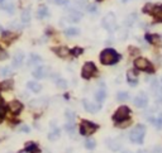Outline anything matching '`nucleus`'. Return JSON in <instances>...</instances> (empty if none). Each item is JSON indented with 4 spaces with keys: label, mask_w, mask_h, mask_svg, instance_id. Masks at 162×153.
<instances>
[{
    "label": "nucleus",
    "mask_w": 162,
    "mask_h": 153,
    "mask_svg": "<svg viewBox=\"0 0 162 153\" xmlns=\"http://www.w3.org/2000/svg\"><path fill=\"white\" fill-rule=\"evenodd\" d=\"M20 130H22V132H26V133H28V132H29V128H28L27 125H23V127L20 128Z\"/></svg>",
    "instance_id": "42"
},
{
    "label": "nucleus",
    "mask_w": 162,
    "mask_h": 153,
    "mask_svg": "<svg viewBox=\"0 0 162 153\" xmlns=\"http://www.w3.org/2000/svg\"><path fill=\"white\" fill-rule=\"evenodd\" d=\"M57 86H58V89H66L67 87V82L63 78H60L57 81Z\"/></svg>",
    "instance_id": "34"
},
{
    "label": "nucleus",
    "mask_w": 162,
    "mask_h": 153,
    "mask_svg": "<svg viewBox=\"0 0 162 153\" xmlns=\"http://www.w3.org/2000/svg\"><path fill=\"white\" fill-rule=\"evenodd\" d=\"M48 75H49V67H47V66H38L33 71V76L36 78H45Z\"/></svg>",
    "instance_id": "11"
},
{
    "label": "nucleus",
    "mask_w": 162,
    "mask_h": 153,
    "mask_svg": "<svg viewBox=\"0 0 162 153\" xmlns=\"http://www.w3.org/2000/svg\"><path fill=\"white\" fill-rule=\"evenodd\" d=\"M27 87H28L30 91H33V93H39V91L42 90L41 84H38L37 81H29V82L27 84Z\"/></svg>",
    "instance_id": "18"
},
{
    "label": "nucleus",
    "mask_w": 162,
    "mask_h": 153,
    "mask_svg": "<svg viewBox=\"0 0 162 153\" xmlns=\"http://www.w3.org/2000/svg\"><path fill=\"white\" fill-rule=\"evenodd\" d=\"M84 52V49L82 48H80V47H75L73 49H71V55L72 56H75V57H77L79 55H81Z\"/></svg>",
    "instance_id": "32"
},
{
    "label": "nucleus",
    "mask_w": 162,
    "mask_h": 153,
    "mask_svg": "<svg viewBox=\"0 0 162 153\" xmlns=\"http://www.w3.org/2000/svg\"><path fill=\"white\" fill-rule=\"evenodd\" d=\"M85 147H86V149H94V148L96 147V142H95V139H93V138L86 139V142H85Z\"/></svg>",
    "instance_id": "26"
},
{
    "label": "nucleus",
    "mask_w": 162,
    "mask_h": 153,
    "mask_svg": "<svg viewBox=\"0 0 162 153\" xmlns=\"http://www.w3.org/2000/svg\"><path fill=\"white\" fill-rule=\"evenodd\" d=\"M155 152H156V153H160V152H161V151H160V147H156V148H155Z\"/></svg>",
    "instance_id": "44"
},
{
    "label": "nucleus",
    "mask_w": 162,
    "mask_h": 153,
    "mask_svg": "<svg viewBox=\"0 0 162 153\" xmlns=\"http://www.w3.org/2000/svg\"><path fill=\"white\" fill-rule=\"evenodd\" d=\"M65 128H66V130L69 132V133H73V130H75V124H73V121H69V123L65 125Z\"/></svg>",
    "instance_id": "33"
},
{
    "label": "nucleus",
    "mask_w": 162,
    "mask_h": 153,
    "mask_svg": "<svg viewBox=\"0 0 162 153\" xmlns=\"http://www.w3.org/2000/svg\"><path fill=\"white\" fill-rule=\"evenodd\" d=\"M37 15H38V18H45V17H47L48 15V9L46 6H41L38 9V12H37Z\"/></svg>",
    "instance_id": "27"
},
{
    "label": "nucleus",
    "mask_w": 162,
    "mask_h": 153,
    "mask_svg": "<svg viewBox=\"0 0 162 153\" xmlns=\"http://www.w3.org/2000/svg\"><path fill=\"white\" fill-rule=\"evenodd\" d=\"M100 62L103 65H114L121 59V55L113 48H106L100 53Z\"/></svg>",
    "instance_id": "1"
},
{
    "label": "nucleus",
    "mask_w": 162,
    "mask_h": 153,
    "mask_svg": "<svg viewBox=\"0 0 162 153\" xmlns=\"http://www.w3.org/2000/svg\"><path fill=\"white\" fill-rule=\"evenodd\" d=\"M133 104L139 108V109H143L148 105V96L144 93H139L134 99H133Z\"/></svg>",
    "instance_id": "9"
},
{
    "label": "nucleus",
    "mask_w": 162,
    "mask_h": 153,
    "mask_svg": "<svg viewBox=\"0 0 162 153\" xmlns=\"http://www.w3.org/2000/svg\"><path fill=\"white\" fill-rule=\"evenodd\" d=\"M129 99V94L127 91H119V93L117 94V100L118 101H125Z\"/></svg>",
    "instance_id": "25"
},
{
    "label": "nucleus",
    "mask_w": 162,
    "mask_h": 153,
    "mask_svg": "<svg viewBox=\"0 0 162 153\" xmlns=\"http://www.w3.org/2000/svg\"><path fill=\"white\" fill-rule=\"evenodd\" d=\"M129 115H131V110H129L128 106H121L118 108L117 111L113 115V120L115 123H122V121H125L129 119Z\"/></svg>",
    "instance_id": "4"
},
{
    "label": "nucleus",
    "mask_w": 162,
    "mask_h": 153,
    "mask_svg": "<svg viewBox=\"0 0 162 153\" xmlns=\"http://www.w3.org/2000/svg\"><path fill=\"white\" fill-rule=\"evenodd\" d=\"M96 74H98V68H96V66L93 62H86L82 66V70H81V76H82V78L89 80L93 76H95Z\"/></svg>",
    "instance_id": "6"
},
{
    "label": "nucleus",
    "mask_w": 162,
    "mask_h": 153,
    "mask_svg": "<svg viewBox=\"0 0 162 153\" xmlns=\"http://www.w3.org/2000/svg\"><path fill=\"white\" fill-rule=\"evenodd\" d=\"M6 58H8V53L5 52V51H3L2 47H0V59L3 61V59H6Z\"/></svg>",
    "instance_id": "38"
},
{
    "label": "nucleus",
    "mask_w": 162,
    "mask_h": 153,
    "mask_svg": "<svg viewBox=\"0 0 162 153\" xmlns=\"http://www.w3.org/2000/svg\"><path fill=\"white\" fill-rule=\"evenodd\" d=\"M13 85H14V82H13V80H5V81H3L2 84H0V90H10V89H13Z\"/></svg>",
    "instance_id": "23"
},
{
    "label": "nucleus",
    "mask_w": 162,
    "mask_h": 153,
    "mask_svg": "<svg viewBox=\"0 0 162 153\" xmlns=\"http://www.w3.org/2000/svg\"><path fill=\"white\" fill-rule=\"evenodd\" d=\"M58 137H60V130H58V129H55V130H53L52 133H49V136H48V138H49L51 140H56Z\"/></svg>",
    "instance_id": "31"
},
{
    "label": "nucleus",
    "mask_w": 162,
    "mask_h": 153,
    "mask_svg": "<svg viewBox=\"0 0 162 153\" xmlns=\"http://www.w3.org/2000/svg\"><path fill=\"white\" fill-rule=\"evenodd\" d=\"M9 109H10V111H12V113H14V114H19L20 111H22V109H23V105H22L20 101H18V100H13V101H10Z\"/></svg>",
    "instance_id": "16"
},
{
    "label": "nucleus",
    "mask_w": 162,
    "mask_h": 153,
    "mask_svg": "<svg viewBox=\"0 0 162 153\" xmlns=\"http://www.w3.org/2000/svg\"><path fill=\"white\" fill-rule=\"evenodd\" d=\"M2 37H3V40H4L5 43H8V44H9V43H12L13 40L17 38V36H15L13 32H4Z\"/></svg>",
    "instance_id": "19"
},
{
    "label": "nucleus",
    "mask_w": 162,
    "mask_h": 153,
    "mask_svg": "<svg viewBox=\"0 0 162 153\" xmlns=\"http://www.w3.org/2000/svg\"><path fill=\"white\" fill-rule=\"evenodd\" d=\"M2 121H3V118H2V117H0V123H2Z\"/></svg>",
    "instance_id": "46"
},
{
    "label": "nucleus",
    "mask_w": 162,
    "mask_h": 153,
    "mask_svg": "<svg viewBox=\"0 0 162 153\" xmlns=\"http://www.w3.org/2000/svg\"><path fill=\"white\" fill-rule=\"evenodd\" d=\"M12 75V70H10V67H2L0 68V76L2 77H8Z\"/></svg>",
    "instance_id": "28"
},
{
    "label": "nucleus",
    "mask_w": 162,
    "mask_h": 153,
    "mask_svg": "<svg viewBox=\"0 0 162 153\" xmlns=\"http://www.w3.org/2000/svg\"><path fill=\"white\" fill-rule=\"evenodd\" d=\"M129 53H131V55H137L138 49H134V47H129Z\"/></svg>",
    "instance_id": "41"
},
{
    "label": "nucleus",
    "mask_w": 162,
    "mask_h": 153,
    "mask_svg": "<svg viewBox=\"0 0 162 153\" xmlns=\"http://www.w3.org/2000/svg\"><path fill=\"white\" fill-rule=\"evenodd\" d=\"M129 124H131V120H125V121H122V123H117V125L118 127H121V128H125V127H128Z\"/></svg>",
    "instance_id": "37"
},
{
    "label": "nucleus",
    "mask_w": 162,
    "mask_h": 153,
    "mask_svg": "<svg viewBox=\"0 0 162 153\" xmlns=\"http://www.w3.org/2000/svg\"><path fill=\"white\" fill-rule=\"evenodd\" d=\"M0 104H2V98H0Z\"/></svg>",
    "instance_id": "48"
},
{
    "label": "nucleus",
    "mask_w": 162,
    "mask_h": 153,
    "mask_svg": "<svg viewBox=\"0 0 162 153\" xmlns=\"http://www.w3.org/2000/svg\"><path fill=\"white\" fill-rule=\"evenodd\" d=\"M52 51L55 52L58 57L61 58H65V57H69L71 55V51L67 48V47H55V48H52Z\"/></svg>",
    "instance_id": "12"
},
{
    "label": "nucleus",
    "mask_w": 162,
    "mask_h": 153,
    "mask_svg": "<svg viewBox=\"0 0 162 153\" xmlns=\"http://www.w3.org/2000/svg\"><path fill=\"white\" fill-rule=\"evenodd\" d=\"M30 57H32V59H30V63H37V62H41V57L38 56V55H30Z\"/></svg>",
    "instance_id": "36"
},
{
    "label": "nucleus",
    "mask_w": 162,
    "mask_h": 153,
    "mask_svg": "<svg viewBox=\"0 0 162 153\" xmlns=\"http://www.w3.org/2000/svg\"><path fill=\"white\" fill-rule=\"evenodd\" d=\"M161 84H162V77H161Z\"/></svg>",
    "instance_id": "50"
},
{
    "label": "nucleus",
    "mask_w": 162,
    "mask_h": 153,
    "mask_svg": "<svg viewBox=\"0 0 162 153\" xmlns=\"http://www.w3.org/2000/svg\"><path fill=\"white\" fill-rule=\"evenodd\" d=\"M65 34L67 37H73V36H79L80 34V29L77 27H69L65 30Z\"/></svg>",
    "instance_id": "21"
},
{
    "label": "nucleus",
    "mask_w": 162,
    "mask_h": 153,
    "mask_svg": "<svg viewBox=\"0 0 162 153\" xmlns=\"http://www.w3.org/2000/svg\"><path fill=\"white\" fill-rule=\"evenodd\" d=\"M57 5H67L69 4V0H53Z\"/></svg>",
    "instance_id": "40"
},
{
    "label": "nucleus",
    "mask_w": 162,
    "mask_h": 153,
    "mask_svg": "<svg viewBox=\"0 0 162 153\" xmlns=\"http://www.w3.org/2000/svg\"><path fill=\"white\" fill-rule=\"evenodd\" d=\"M95 8H96L95 5H91V6H89V10H90V12H95V10H96Z\"/></svg>",
    "instance_id": "43"
},
{
    "label": "nucleus",
    "mask_w": 162,
    "mask_h": 153,
    "mask_svg": "<svg viewBox=\"0 0 162 153\" xmlns=\"http://www.w3.org/2000/svg\"><path fill=\"white\" fill-rule=\"evenodd\" d=\"M101 24H103V27L108 30V32H112V30H114L115 27H117V19H115V15H114L113 13H108V14L103 18Z\"/></svg>",
    "instance_id": "7"
},
{
    "label": "nucleus",
    "mask_w": 162,
    "mask_h": 153,
    "mask_svg": "<svg viewBox=\"0 0 162 153\" xmlns=\"http://www.w3.org/2000/svg\"><path fill=\"white\" fill-rule=\"evenodd\" d=\"M38 147L36 143H27L26 144V152H37Z\"/></svg>",
    "instance_id": "30"
},
{
    "label": "nucleus",
    "mask_w": 162,
    "mask_h": 153,
    "mask_svg": "<svg viewBox=\"0 0 162 153\" xmlns=\"http://www.w3.org/2000/svg\"><path fill=\"white\" fill-rule=\"evenodd\" d=\"M127 78H128V84L129 86H137L138 85V77H137V74H136V71L134 70H131V71H128L127 72Z\"/></svg>",
    "instance_id": "13"
},
{
    "label": "nucleus",
    "mask_w": 162,
    "mask_h": 153,
    "mask_svg": "<svg viewBox=\"0 0 162 153\" xmlns=\"http://www.w3.org/2000/svg\"><path fill=\"white\" fill-rule=\"evenodd\" d=\"M146 40L153 46H161V43H162V38L158 34H149L148 33V34H146Z\"/></svg>",
    "instance_id": "14"
},
{
    "label": "nucleus",
    "mask_w": 162,
    "mask_h": 153,
    "mask_svg": "<svg viewBox=\"0 0 162 153\" xmlns=\"http://www.w3.org/2000/svg\"><path fill=\"white\" fill-rule=\"evenodd\" d=\"M3 2H4V0H0V3H3Z\"/></svg>",
    "instance_id": "49"
},
{
    "label": "nucleus",
    "mask_w": 162,
    "mask_h": 153,
    "mask_svg": "<svg viewBox=\"0 0 162 153\" xmlns=\"http://www.w3.org/2000/svg\"><path fill=\"white\" fill-rule=\"evenodd\" d=\"M82 104H84V108H85V110L88 111V113H98L99 109L101 108L100 104L91 103V101H89L88 99H84L82 100Z\"/></svg>",
    "instance_id": "10"
},
{
    "label": "nucleus",
    "mask_w": 162,
    "mask_h": 153,
    "mask_svg": "<svg viewBox=\"0 0 162 153\" xmlns=\"http://www.w3.org/2000/svg\"><path fill=\"white\" fill-rule=\"evenodd\" d=\"M5 113H6V108H5V105H3V104H0V117H4L5 115Z\"/></svg>",
    "instance_id": "39"
},
{
    "label": "nucleus",
    "mask_w": 162,
    "mask_h": 153,
    "mask_svg": "<svg viewBox=\"0 0 162 153\" xmlns=\"http://www.w3.org/2000/svg\"><path fill=\"white\" fill-rule=\"evenodd\" d=\"M66 118H67L69 121H73V119H75V113H73V111H71V110H66Z\"/></svg>",
    "instance_id": "35"
},
{
    "label": "nucleus",
    "mask_w": 162,
    "mask_h": 153,
    "mask_svg": "<svg viewBox=\"0 0 162 153\" xmlns=\"http://www.w3.org/2000/svg\"><path fill=\"white\" fill-rule=\"evenodd\" d=\"M124 2H127V0H124Z\"/></svg>",
    "instance_id": "51"
},
{
    "label": "nucleus",
    "mask_w": 162,
    "mask_h": 153,
    "mask_svg": "<svg viewBox=\"0 0 162 153\" xmlns=\"http://www.w3.org/2000/svg\"><path fill=\"white\" fill-rule=\"evenodd\" d=\"M123 153H132L131 151H123Z\"/></svg>",
    "instance_id": "45"
},
{
    "label": "nucleus",
    "mask_w": 162,
    "mask_h": 153,
    "mask_svg": "<svg viewBox=\"0 0 162 153\" xmlns=\"http://www.w3.org/2000/svg\"><path fill=\"white\" fill-rule=\"evenodd\" d=\"M134 67L139 71H144V72H148V74H152L155 68H153V65L149 62V61L144 57H138L134 59Z\"/></svg>",
    "instance_id": "3"
},
{
    "label": "nucleus",
    "mask_w": 162,
    "mask_h": 153,
    "mask_svg": "<svg viewBox=\"0 0 162 153\" xmlns=\"http://www.w3.org/2000/svg\"><path fill=\"white\" fill-rule=\"evenodd\" d=\"M81 18H82L81 13L75 12V10H71V13L69 15V20H71V22H80Z\"/></svg>",
    "instance_id": "22"
},
{
    "label": "nucleus",
    "mask_w": 162,
    "mask_h": 153,
    "mask_svg": "<svg viewBox=\"0 0 162 153\" xmlns=\"http://www.w3.org/2000/svg\"><path fill=\"white\" fill-rule=\"evenodd\" d=\"M106 99V90L104 87H100L98 89V91L95 93V100L98 104H101L103 101Z\"/></svg>",
    "instance_id": "17"
},
{
    "label": "nucleus",
    "mask_w": 162,
    "mask_h": 153,
    "mask_svg": "<svg viewBox=\"0 0 162 153\" xmlns=\"http://www.w3.org/2000/svg\"><path fill=\"white\" fill-rule=\"evenodd\" d=\"M106 144H108V147H109L112 151H119L121 149L119 142L115 140V139H108L106 140Z\"/></svg>",
    "instance_id": "20"
},
{
    "label": "nucleus",
    "mask_w": 162,
    "mask_h": 153,
    "mask_svg": "<svg viewBox=\"0 0 162 153\" xmlns=\"http://www.w3.org/2000/svg\"><path fill=\"white\" fill-rule=\"evenodd\" d=\"M98 125L95 123H91L89 120H82L80 124V133L81 136H91L93 133H95L98 130Z\"/></svg>",
    "instance_id": "5"
},
{
    "label": "nucleus",
    "mask_w": 162,
    "mask_h": 153,
    "mask_svg": "<svg viewBox=\"0 0 162 153\" xmlns=\"http://www.w3.org/2000/svg\"><path fill=\"white\" fill-rule=\"evenodd\" d=\"M30 20V10H24L23 13H22V22L23 23H28Z\"/></svg>",
    "instance_id": "29"
},
{
    "label": "nucleus",
    "mask_w": 162,
    "mask_h": 153,
    "mask_svg": "<svg viewBox=\"0 0 162 153\" xmlns=\"http://www.w3.org/2000/svg\"><path fill=\"white\" fill-rule=\"evenodd\" d=\"M149 121L153 123L158 129H161L162 128V113L158 115V118H149Z\"/></svg>",
    "instance_id": "24"
},
{
    "label": "nucleus",
    "mask_w": 162,
    "mask_h": 153,
    "mask_svg": "<svg viewBox=\"0 0 162 153\" xmlns=\"http://www.w3.org/2000/svg\"><path fill=\"white\" fill-rule=\"evenodd\" d=\"M144 133H146V127L142 125V124H138L136 125L131 134H129V138H131V140L133 142V143H137V144H141L143 142V137H144Z\"/></svg>",
    "instance_id": "2"
},
{
    "label": "nucleus",
    "mask_w": 162,
    "mask_h": 153,
    "mask_svg": "<svg viewBox=\"0 0 162 153\" xmlns=\"http://www.w3.org/2000/svg\"><path fill=\"white\" fill-rule=\"evenodd\" d=\"M144 13H149L151 15H153L156 18V20L162 22V5H151L147 4L143 9Z\"/></svg>",
    "instance_id": "8"
},
{
    "label": "nucleus",
    "mask_w": 162,
    "mask_h": 153,
    "mask_svg": "<svg viewBox=\"0 0 162 153\" xmlns=\"http://www.w3.org/2000/svg\"><path fill=\"white\" fill-rule=\"evenodd\" d=\"M24 61V53L22 51H17L14 53V58H13V66L14 67H20L22 63Z\"/></svg>",
    "instance_id": "15"
},
{
    "label": "nucleus",
    "mask_w": 162,
    "mask_h": 153,
    "mask_svg": "<svg viewBox=\"0 0 162 153\" xmlns=\"http://www.w3.org/2000/svg\"><path fill=\"white\" fill-rule=\"evenodd\" d=\"M96 2H104V0H96Z\"/></svg>",
    "instance_id": "47"
}]
</instances>
